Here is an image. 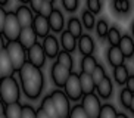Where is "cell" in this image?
Listing matches in <instances>:
<instances>
[{
	"label": "cell",
	"instance_id": "cell-29",
	"mask_svg": "<svg viewBox=\"0 0 134 118\" xmlns=\"http://www.w3.org/2000/svg\"><path fill=\"white\" fill-rule=\"evenodd\" d=\"M21 112H22V105L19 102L8 105L4 109V117L6 118H21Z\"/></svg>",
	"mask_w": 134,
	"mask_h": 118
},
{
	"label": "cell",
	"instance_id": "cell-42",
	"mask_svg": "<svg viewBox=\"0 0 134 118\" xmlns=\"http://www.w3.org/2000/svg\"><path fill=\"white\" fill-rule=\"evenodd\" d=\"M4 19H6V12H4V9H3V8H0V34L3 33Z\"/></svg>",
	"mask_w": 134,
	"mask_h": 118
},
{
	"label": "cell",
	"instance_id": "cell-16",
	"mask_svg": "<svg viewBox=\"0 0 134 118\" xmlns=\"http://www.w3.org/2000/svg\"><path fill=\"white\" fill-rule=\"evenodd\" d=\"M94 90L97 92V94L100 96V98L109 99L110 96H112V92H114V84H112L110 77H108V75H106V77H105V78H103L102 81L96 86ZM99 96H97V98H99Z\"/></svg>",
	"mask_w": 134,
	"mask_h": 118
},
{
	"label": "cell",
	"instance_id": "cell-34",
	"mask_svg": "<svg viewBox=\"0 0 134 118\" xmlns=\"http://www.w3.org/2000/svg\"><path fill=\"white\" fill-rule=\"evenodd\" d=\"M108 30H109V25L105 19H99V22L96 24V33H97L99 39H106Z\"/></svg>",
	"mask_w": 134,
	"mask_h": 118
},
{
	"label": "cell",
	"instance_id": "cell-13",
	"mask_svg": "<svg viewBox=\"0 0 134 118\" xmlns=\"http://www.w3.org/2000/svg\"><path fill=\"white\" fill-rule=\"evenodd\" d=\"M16 41L24 47L25 50H28L30 47H32L37 43V35L34 34L31 27L21 28V33H19V35H18V40H16Z\"/></svg>",
	"mask_w": 134,
	"mask_h": 118
},
{
	"label": "cell",
	"instance_id": "cell-45",
	"mask_svg": "<svg viewBox=\"0 0 134 118\" xmlns=\"http://www.w3.org/2000/svg\"><path fill=\"white\" fill-rule=\"evenodd\" d=\"M4 49V40H3V37H2V34H0V52Z\"/></svg>",
	"mask_w": 134,
	"mask_h": 118
},
{
	"label": "cell",
	"instance_id": "cell-26",
	"mask_svg": "<svg viewBox=\"0 0 134 118\" xmlns=\"http://www.w3.org/2000/svg\"><path fill=\"white\" fill-rule=\"evenodd\" d=\"M55 62H58L59 65H62L63 68H66V69H69V71H72V68H74V59H72V56L69 55V53H66V52H63V50H60L59 53H58Z\"/></svg>",
	"mask_w": 134,
	"mask_h": 118
},
{
	"label": "cell",
	"instance_id": "cell-40",
	"mask_svg": "<svg viewBox=\"0 0 134 118\" xmlns=\"http://www.w3.org/2000/svg\"><path fill=\"white\" fill-rule=\"evenodd\" d=\"M41 3H43V0H31V2H28V8H30V10H31L32 13H37V15H38Z\"/></svg>",
	"mask_w": 134,
	"mask_h": 118
},
{
	"label": "cell",
	"instance_id": "cell-10",
	"mask_svg": "<svg viewBox=\"0 0 134 118\" xmlns=\"http://www.w3.org/2000/svg\"><path fill=\"white\" fill-rule=\"evenodd\" d=\"M43 40L44 41H43V44H41V47H43V52H44V55H46V58L55 59L56 56H58V53L60 52L58 39H56L55 35L49 34L47 37H44Z\"/></svg>",
	"mask_w": 134,
	"mask_h": 118
},
{
	"label": "cell",
	"instance_id": "cell-20",
	"mask_svg": "<svg viewBox=\"0 0 134 118\" xmlns=\"http://www.w3.org/2000/svg\"><path fill=\"white\" fill-rule=\"evenodd\" d=\"M78 78H80V86H81L83 96H84V94L94 93L96 86L93 84V80H91L90 75H88V74H84V72H80V74H78Z\"/></svg>",
	"mask_w": 134,
	"mask_h": 118
},
{
	"label": "cell",
	"instance_id": "cell-6",
	"mask_svg": "<svg viewBox=\"0 0 134 118\" xmlns=\"http://www.w3.org/2000/svg\"><path fill=\"white\" fill-rule=\"evenodd\" d=\"M50 99H52V102H53V106H55L58 117L68 118V114L71 111V105H69V100L65 96V93L62 90H58L56 89V90H53L50 93Z\"/></svg>",
	"mask_w": 134,
	"mask_h": 118
},
{
	"label": "cell",
	"instance_id": "cell-17",
	"mask_svg": "<svg viewBox=\"0 0 134 118\" xmlns=\"http://www.w3.org/2000/svg\"><path fill=\"white\" fill-rule=\"evenodd\" d=\"M118 49L121 50V53H122V56H124V58H131V56H133V53H134L133 39H131L130 35H121Z\"/></svg>",
	"mask_w": 134,
	"mask_h": 118
},
{
	"label": "cell",
	"instance_id": "cell-15",
	"mask_svg": "<svg viewBox=\"0 0 134 118\" xmlns=\"http://www.w3.org/2000/svg\"><path fill=\"white\" fill-rule=\"evenodd\" d=\"M77 46H78V50L83 53L84 56H90L93 55L94 52V41L88 34H81L80 35L78 41H77Z\"/></svg>",
	"mask_w": 134,
	"mask_h": 118
},
{
	"label": "cell",
	"instance_id": "cell-18",
	"mask_svg": "<svg viewBox=\"0 0 134 118\" xmlns=\"http://www.w3.org/2000/svg\"><path fill=\"white\" fill-rule=\"evenodd\" d=\"M124 61L125 58L122 56L121 50H119L118 47H109V50H108V62H109L110 67H121L124 65Z\"/></svg>",
	"mask_w": 134,
	"mask_h": 118
},
{
	"label": "cell",
	"instance_id": "cell-46",
	"mask_svg": "<svg viewBox=\"0 0 134 118\" xmlns=\"http://www.w3.org/2000/svg\"><path fill=\"white\" fill-rule=\"evenodd\" d=\"M116 118H128V115H125V114H116Z\"/></svg>",
	"mask_w": 134,
	"mask_h": 118
},
{
	"label": "cell",
	"instance_id": "cell-3",
	"mask_svg": "<svg viewBox=\"0 0 134 118\" xmlns=\"http://www.w3.org/2000/svg\"><path fill=\"white\" fill-rule=\"evenodd\" d=\"M4 52L12 63L13 71H19L24 67V63H27V50L18 41H6Z\"/></svg>",
	"mask_w": 134,
	"mask_h": 118
},
{
	"label": "cell",
	"instance_id": "cell-47",
	"mask_svg": "<svg viewBox=\"0 0 134 118\" xmlns=\"http://www.w3.org/2000/svg\"><path fill=\"white\" fill-rule=\"evenodd\" d=\"M2 78H3V77H2V71H0V80H2Z\"/></svg>",
	"mask_w": 134,
	"mask_h": 118
},
{
	"label": "cell",
	"instance_id": "cell-21",
	"mask_svg": "<svg viewBox=\"0 0 134 118\" xmlns=\"http://www.w3.org/2000/svg\"><path fill=\"white\" fill-rule=\"evenodd\" d=\"M60 44H62V47H63V52H66V53L71 55V52L75 50L77 40H75L68 31H62L60 33Z\"/></svg>",
	"mask_w": 134,
	"mask_h": 118
},
{
	"label": "cell",
	"instance_id": "cell-5",
	"mask_svg": "<svg viewBox=\"0 0 134 118\" xmlns=\"http://www.w3.org/2000/svg\"><path fill=\"white\" fill-rule=\"evenodd\" d=\"M19 33H21V25L18 24L15 12H6V19H4L3 33H2L3 40L6 39L8 41H16Z\"/></svg>",
	"mask_w": 134,
	"mask_h": 118
},
{
	"label": "cell",
	"instance_id": "cell-33",
	"mask_svg": "<svg viewBox=\"0 0 134 118\" xmlns=\"http://www.w3.org/2000/svg\"><path fill=\"white\" fill-rule=\"evenodd\" d=\"M112 6L118 13H128V10H130V2L128 0H115Z\"/></svg>",
	"mask_w": 134,
	"mask_h": 118
},
{
	"label": "cell",
	"instance_id": "cell-28",
	"mask_svg": "<svg viewBox=\"0 0 134 118\" xmlns=\"http://www.w3.org/2000/svg\"><path fill=\"white\" fill-rule=\"evenodd\" d=\"M106 39H108V41H109L110 47H118L119 40H121V33H119V30L116 27H109Z\"/></svg>",
	"mask_w": 134,
	"mask_h": 118
},
{
	"label": "cell",
	"instance_id": "cell-39",
	"mask_svg": "<svg viewBox=\"0 0 134 118\" xmlns=\"http://www.w3.org/2000/svg\"><path fill=\"white\" fill-rule=\"evenodd\" d=\"M62 4L68 12H74L78 8V0H62Z\"/></svg>",
	"mask_w": 134,
	"mask_h": 118
},
{
	"label": "cell",
	"instance_id": "cell-38",
	"mask_svg": "<svg viewBox=\"0 0 134 118\" xmlns=\"http://www.w3.org/2000/svg\"><path fill=\"white\" fill-rule=\"evenodd\" d=\"M21 118H36V109L31 105H22Z\"/></svg>",
	"mask_w": 134,
	"mask_h": 118
},
{
	"label": "cell",
	"instance_id": "cell-27",
	"mask_svg": "<svg viewBox=\"0 0 134 118\" xmlns=\"http://www.w3.org/2000/svg\"><path fill=\"white\" fill-rule=\"evenodd\" d=\"M119 100H121L122 106H124L125 109L134 112V108H133L134 96H133V93H131V92H128L127 89H122V90L119 92Z\"/></svg>",
	"mask_w": 134,
	"mask_h": 118
},
{
	"label": "cell",
	"instance_id": "cell-14",
	"mask_svg": "<svg viewBox=\"0 0 134 118\" xmlns=\"http://www.w3.org/2000/svg\"><path fill=\"white\" fill-rule=\"evenodd\" d=\"M49 27H50L52 31L55 33H62L63 31V25H65V18H63V13L59 9H53L50 13V16L47 18Z\"/></svg>",
	"mask_w": 134,
	"mask_h": 118
},
{
	"label": "cell",
	"instance_id": "cell-44",
	"mask_svg": "<svg viewBox=\"0 0 134 118\" xmlns=\"http://www.w3.org/2000/svg\"><path fill=\"white\" fill-rule=\"evenodd\" d=\"M4 109H6V105L0 100V117H2V115H4Z\"/></svg>",
	"mask_w": 134,
	"mask_h": 118
},
{
	"label": "cell",
	"instance_id": "cell-2",
	"mask_svg": "<svg viewBox=\"0 0 134 118\" xmlns=\"http://www.w3.org/2000/svg\"><path fill=\"white\" fill-rule=\"evenodd\" d=\"M0 100L6 106L19 102V84L15 77L0 80Z\"/></svg>",
	"mask_w": 134,
	"mask_h": 118
},
{
	"label": "cell",
	"instance_id": "cell-9",
	"mask_svg": "<svg viewBox=\"0 0 134 118\" xmlns=\"http://www.w3.org/2000/svg\"><path fill=\"white\" fill-rule=\"evenodd\" d=\"M71 72L72 71L63 68L62 65H59L58 62H53V65H52V68H50V77H52L53 84L58 86V87H63V84L66 83V80H68V77H69Z\"/></svg>",
	"mask_w": 134,
	"mask_h": 118
},
{
	"label": "cell",
	"instance_id": "cell-8",
	"mask_svg": "<svg viewBox=\"0 0 134 118\" xmlns=\"http://www.w3.org/2000/svg\"><path fill=\"white\" fill-rule=\"evenodd\" d=\"M27 62L31 63L32 67L38 68V69L44 65V62H46V55H44L43 47H41V44L38 41L27 50Z\"/></svg>",
	"mask_w": 134,
	"mask_h": 118
},
{
	"label": "cell",
	"instance_id": "cell-31",
	"mask_svg": "<svg viewBox=\"0 0 134 118\" xmlns=\"http://www.w3.org/2000/svg\"><path fill=\"white\" fill-rule=\"evenodd\" d=\"M116 114H118V112L115 109V106L106 103V105H102V108H100L99 118H116Z\"/></svg>",
	"mask_w": 134,
	"mask_h": 118
},
{
	"label": "cell",
	"instance_id": "cell-19",
	"mask_svg": "<svg viewBox=\"0 0 134 118\" xmlns=\"http://www.w3.org/2000/svg\"><path fill=\"white\" fill-rule=\"evenodd\" d=\"M0 71H2V77L3 78H6V77H13V72H15L12 63L9 61L6 52H4V49L0 52Z\"/></svg>",
	"mask_w": 134,
	"mask_h": 118
},
{
	"label": "cell",
	"instance_id": "cell-24",
	"mask_svg": "<svg viewBox=\"0 0 134 118\" xmlns=\"http://www.w3.org/2000/svg\"><path fill=\"white\" fill-rule=\"evenodd\" d=\"M96 67H97V61H96V58L93 55L84 56V58L81 59V72H84V74L90 75L91 72L94 71Z\"/></svg>",
	"mask_w": 134,
	"mask_h": 118
},
{
	"label": "cell",
	"instance_id": "cell-11",
	"mask_svg": "<svg viewBox=\"0 0 134 118\" xmlns=\"http://www.w3.org/2000/svg\"><path fill=\"white\" fill-rule=\"evenodd\" d=\"M31 28L34 34L37 35V39H44V37H47L50 34V27H49V22L46 18L40 15H36L34 16V19H32V24H31Z\"/></svg>",
	"mask_w": 134,
	"mask_h": 118
},
{
	"label": "cell",
	"instance_id": "cell-30",
	"mask_svg": "<svg viewBox=\"0 0 134 118\" xmlns=\"http://www.w3.org/2000/svg\"><path fill=\"white\" fill-rule=\"evenodd\" d=\"M91 80H93V84L94 86H97L99 83L102 81L105 77H106V72H105V68H103V65H100V63H97V67L94 68V71L90 74Z\"/></svg>",
	"mask_w": 134,
	"mask_h": 118
},
{
	"label": "cell",
	"instance_id": "cell-23",
	"mask_svg": "<svg viewBox=\"0 0 134 118\" xmlns=\"http://www.w3.org/2000/svg\"><path fill=\"white\" fill-rule=\"evenodd\" d=\"M128 77H130V69H128V67H127L125 63L121 65V67L114 68V78L118 84H121V86L125 84V81H127Z\"/></svg>",
	"mask_w": 134,
	"mask_h": 118
},
{
	"label": "cell",
	"instance_id": "cell-35",
	"mask_svg": "<svg viewBox=\"0 0 134 118\" xmlns=\"http://www.w3.org/2000/svg\"><path fill=\"white\" fill-rule=\"evenodd\" d=\"M83 24H84V27H86L87 30H91V28H94V24H96L94 15H91V13L87 10V9L83 12Z\"/></svg>",
	"mask_w": 134,
	"mask_h": 118
},
{
	"label": "cell",
	"instance_id": "cell-22",
	"mask_svg": "<svg viewBox=\"0 0 134 118\" xmlns=\"http://www.w3.org/2000/svg\"><path fill=\"white\" fill-rule=\"evenodd\" d=\"M40 109L43 111L49 118H59V117H58V114H56L55 106H53V102H52V99H50V94H47L46 98H43L41 105H40Z\"/></svg>",
	"mask_w": 134,
	"mask_h": 118
},
{
	"label": "cell",
	"instance_id": "cell-25",
	"mask_svg": "<svg viewBox=\"0 0 134 118\" xmlns=\"http://www.w3.org/2000/svg\"><path fill=\"white\" fill-rule=\"evenodd\" d=\"M66 31L69 33L75 40L80 39V35L83 34V25H81L80 19H77V18H71V19L68 21V30Z\"/></svg>",
	"mask_w": 134,
	"mask_h": 118
},
{
	"label": "cell",
	"instance_id": "cell-48",
	"mask_svg": "<svg viewBox=\"0 0 134 118\" xmlns=\"http://www.w3.org/2000/svg\"><path fill=\"white\" fill-rule=\"evenodd\" d=\"M0 118H6V117H4V115H2V117H0Z\"/></svg>",
	"mask_w": 134,
	"mask_h": 118
},
{
	"label": "cell",
	"instance_id": "cell-7",
	"mask_svg": "<svg viewBox=\"0 0 134 118\" xmlns=\"http://www.w3.org/2000/svg\"><path fill=\"white\" fill-rule=\"evenodd\" d=\"M80 105H81V108L84 109V112H86V115L88 118H99V112H100L102 103H100L96 93L84 94L81 98V103Z\"/></svg>",
	"mask_w": 134,
	"mask_h": 118
},
{
	"label": "cell",
	"instance_id": "cell-12",
	"mask_svg": "<svg viewBox=\"0 0 134 118\" xmlns=\"http://www.w3.org/2000/svg\"><path fill=\"white\" fill-rule=\"evenodd\" d=\"M15 16H16V19H18V24L21 25V28L31 27L32 19H34V13H32V12L30 10V8L25 6V4H21V6L16 8Z\"/></svg>",
	"mask_w": 134,
	"mask_h": 118
},
{
	"label": "cell",
	"instance_id": "cell-32",
	"mask_svg": "<svg viewBox=\"0 0 134 118\" xmlns=\"http://www.w3.org/2000/svg\"><path fill=\"white\" fill-rule=\"evenodd\" d=\"M53 6H55L53 0H43V3H41V8H40L38 15H40V16H43V18H46V19H47L49 16H50L52 10L55 9Z\"/></svg>",
	"mask_w": 134,
	"mask_h": 118
},
{
	"label": "cell",
	"instance_id": "cell-37",
	"mask_svg": "<svg viewBox=\"0 0 134 118\" xmlns=\"http://www.w3.org/2000/svg\"><path fill=\"white\" fill-rule=\"evenodd\" d=\"M100 9H102V3H100L99 0H88V2H87V10L90 12L91 15L99 13Z\"/></svg>",
	"mask_w": 134,
	"mask_h": 118
},
{
	"label": "cell",
	"instance_id": "cell-4",
	"mask_svg": "<svg viewBox=\"0 0 134 118\" xmlns=\"http://www.w3.org/2000/svg\"><path fill=\"white\" fill-rule=\"evenodd\" d=\"M63 89H65V96L68 98V100H72V102H78L83 98V92H81V86H80V78H78V72H74L72 71L69 77H68L66 83L63 84Z\"/></svg>",
	"mask_w": 134,
	"mask_h": 118
},
{
	"label": "cell",
	"instance_id": "cell-43",
	"mask_svg": "<svg viewBox=\"0 0 134 118\" xmlns=\"http://www.w3.org/2000/svg\"><path fill=\"white\" fill-rule=\"evenodd\" d=\"M36 118H49V117H47V115H46V114L43 112V111H41V109L38 108V109L36 111Z\"/></svg>",
	"mask_w": 134,
	"mask_h": 118
},
{
	"label": "cell",
	"instance_id": "cell-41",
	"mask_svg": "<svg viewBox=\"0 0 134 118\" xmlns=\"http://www.w3.org/2000/svg\"><path fill=\"white\" fill-rule=\"evenodd\" d=\"M125 89L128 92H131V93H133L134 92V77L133 75H130V77H128V78H127V81H125Z\"/></svg>",
	"mask_w": 134,
	"mask_h": 118
},
{
	"label": "cell",
	"instance_id": "cell-36",
	"mask_svg": "<svg viewBox=\"0 0 134 118\" xmlns=\"http://www.w3.org/2000/svg\"><path fill=\"white\" fill-rule=\"evenodd\" d=\"M68 118H88L84 112V109L81 108V105H75L71 108L69 114H68Z\"/></svg>",
	"mask_w": 134,
	"mask_h": 118
},
{
	"label": "cell",
	"instance_id": "cell-1",
	"mask_svg": "<svg viewBox=\"0 0 134 118\" xmlns=\"http://www.w3.org/2000/svg\"><path fill=\"white\" fill-rule=\"evenodd\" d=\"M21 86L28 99H37L44 87V75L38 68L31 63H24V67L18 71Z\"/></svg>",
	"mask_w": 134,
	"mask_h": 118
}]
</instances>
